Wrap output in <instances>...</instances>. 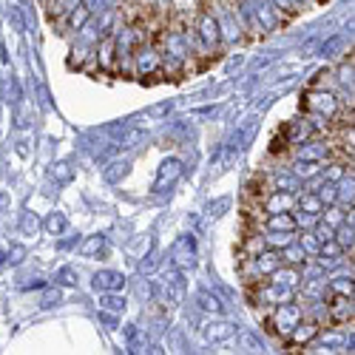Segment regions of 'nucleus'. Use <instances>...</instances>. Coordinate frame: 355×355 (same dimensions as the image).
<instances>
[{"label":"nucleus","instance_id":"f257e3e1","mask_svg":"<svg viewBox=\"0 0 355 355\" xmlns=\"http://www.w3.org/2000/svg\"><path fill=\"white\" fill-rule=\"evenodd\" d=\"M302 105H304L307 114H315L318 120H336L338 111H341L338 100L330 92H324V88H310V92L304 94V103Z\"/></svg>","mask_w":355,"mask_h":355},{"label":"nucleus","instance_id":"f03ea898","mask_svg":"<svg viewBox=\"0 0 355 355\" xmlns=\"http://www.w3.org/2000/svg\"><path fill=\"white\" fill-rule=\"evenodd\" d=\"M302 318H304V310H302L299 304H282V302H279L273 318L268 321V327H270L276 336L287 338V336L293 333V327H295V324H299Z\"/></svg>","mask_w":355,"mask_h":355},{"label":"nucleus","instance_id":"7ed1b4c3","mask_svg":"<svg viewBox=\"0 0 355 355\" xmlns=\"http://www.w3.org/2000/svg\"><path fill=\"white\" fill-rule=\"evenodd\" d=\"M352 295H341L336 293L333 295V302L327 304V318L333 324H338V327H344V324H352Z\"/></svg>","mask_w":355,"mask_h":355},{"label":"nucleus","instance_id":"20e7f679","mask_svg":"<svg viewBox=\"0 0 355 355\" xmlns=\"http://www.w3.org/2000/svg\"><path fill=\"white\" fill-rule=\"evenodd\" d=\"M196 32H199V40L208 46V49H216L219 46V23L214 20V15H208V12H202L199 15V23H196Z\"/></svg>","mask_w":355,"mask_h":355},{"label":"nucleus","instance_id":"39448f33","mask_svg":"<svg viewBox=\"0 0 355 355\" xmlns=\"http://www.w3.org/2000/svg\"><path fill=\"white\" fill-rule=\"evenodd\" d=\"M318 336H321L318 321H307V318H302V321L293 327V333H290L287 338H290L293 344H313Z\"/></svg>","mask_w":355,"mask_h":355},{"label":"nucleus","instance_id":"423d86ee","mask_svg":"<svg viewBox=\"0 0 355 355\" xmlns=\"http://www.w3.org/2000/svg\"><path fill=\"white\" fill-rule=\"evenodd\" d=\"M268 225H270L273 230H287V233H290V230L295 227V219H293L290 214H282V216H279V214H270Z\"/></svg>","mask_w":355,"mask_h":355},{"label":"nucleus","instance_id":"0eeeda50","mask_svg":"<svg viewBox=\"0 0 355 355\" xmlns=\"http://www.w3.org/2000/svg\"><path fill=\"white\" fill-rule=\"evenodd\" d=\"M338 248L341 250H352V222L349 225H341V230H338Z\"/></svg>","mask_w":355,"mask_h":355},{"label":"nucleus","instance_id":"6e6552de","mask_svg":"<svg viewBox=\"0 0 355 355\" xmlns=\"http://www.w3.org/2000/svg\"><path fill=\"white\" fill-rule=\"evenodd\" d=\"M341 77H338V83L344 85V88H352V57H349V60L341 66V71H338Z\"/></svg>","mask_w":355,"mask_h":355},{"label":"nucleus","instance_id":"1a4fd4ad","mask_svg":"<svg viewBox=\"0 0 355 355\" xmlns=\"http://www.w3.org/2000/svg\"><path fill=\"white\" fill-rule=\"evenodd\" d=\"M97 282H103V287L114 290L116 284H120V276H114V273H103V276H97Z\"/></svg>","mask_w":355,"mask_h":355},{"label":"nucleus","instance_id":"9d476101","mask_svg":"<svg viewBox=\"0 0 355 355\" xmlns=\"http://www.w3.org/2000/svg\"><path fill=\"white\" fill-rule=\"evenodd\" d=\"M199 302H202V307H205V310H214V313H219V310H222L219 299H211V295H202Z\"/></svg>","mask_w":355,"mask_h":355},{"label":"nucleus","instance_id":"9b49d317","mask_svg":"<svg viewBox=\"0 0 355 355\" xmlns=\"http://www.w3.org/2000/svg\"><path fill=\"white\" fill-rule=\"evenodd\" d=\"M321 199H315V196H307V199H302V208H307V211H321Z\"/></svg>","mask_w":355,"mask_h":355},{"label":"nucleus","instance_id":"f8f14e48","mask_svg":"<svg viewBox=\"0 0 355 355\" xmlns=\"http://www.w3.org/2000/svg\"><path fill=\"white\" fill-rule=\"evenodd\" d=\"M230 333H233V330H230V324H219V330H211L208 336H211V338H227Z\"/></svg>","mask_w":355,"mask_h":355}]
</instances>
